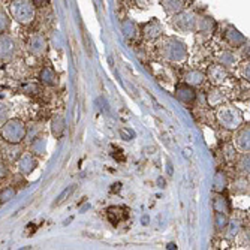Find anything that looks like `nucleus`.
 Segmentation results:
<instances>
[{
  "mask_svg": "<svg viewBox=\"0 0 250 250\" xmlns=\"http://www.w3.org/2000/svg\"><path fill=\"white\" fill-rule=\"evenodd\" d=\"M45 146H47V141L42 136H38V138L33 140L32 143V154H36V156H42L45 153Z\"/></svg>",
  "mask_w": 250,
  "mask_h": 250,
  "instance_id": "f8f14e48",
  "label": "nucleus"
},
{
  "mask_svg": "<svg viewBox=\"0 0 250 250\" xmlns=\"http://www.w3.org/2000/svg\"><path fill=\"white\" fill-rule=\"evenodd\" d=\"M20 53L18 42L8 33L0 35V60L2 62H12L17 59Z\"/></svg>",
  "mask_w": 250,
  "mask_h": 250,
  "instance_id": "20e7f679",
  "label": "nucleus"
},
{
  "mask_svg": "<svg viewBox=\"0 0 250 250\" xmlns=\"http://www.w3.org/2000/svg\"><path fill=\"white\" fill-rule=\"evenodd\" d=\"M39 78L43 84H47V85H56L57 84V75L51 67H43Z\"/></svg>",
  "mask_w": 250,
  "mask_h": 250,
  "instance_id": "9b49d317",
  "label": "nucleus"
},
{
  "mask_svg": "<svg viewBox=\"0 0 250 250\" xmlns=\"http://www.w3.org/2000/svg\"><path fill=\"white\" fill-rule=\"evenodd\" d=\"M217 119L226 129H237L243 123L241 112L232 105H223L217 112Z\"/></svg>",
  "mask_w": 250,
  "mask_h": 250,
  "instance_id": "7ed1b4c3",
  "label": "nucleus"
},
{
  "mask_svg": "<svg viewBox=\"0 0 250 250\" xmlns=\"http://www.w3.org/2000/svg\"><path fill=\"white\" fill-rule=\"evenodd\" d=\"M129 217V210L125 207H111L108 208V219L111 223L117 225L119 222H123Z\"/></svg>",
  "mask_w": 250,
  "mask_h": 250,
  "instance_id": "6e6552de",
  "label": "nucleus"
},
{
  "mask_svg": "<svg viewBox=\"0 0 250 250\" xmlns=\"http://www.w3.org/2000/svg\"><path fill=\"white\" fill-rule=\"evenodd\" d=\"M17 195V190L12 188V186H6L3 188L2 190H0V204H6L9 202L11 199H14Z\"/></svg>",
  "mask_w": 250,
  "mask_h": 250,
  "instance_id": "ddd939ff",
  "label": "nucleus"
},
{
  "mask_svg": "<svg viewBox=\"0 0 250 250\" xmlns=\"http://www.w3.org/2000/svg\"><path fill=\"white\" fill-rule=\"evenodd\" d=\"M208 77L214 84H222L226 80V77H228V74H226L222 66H211L208 69Z\"/></svg>",
  "mask_w": 250,
  "mask_h": 250,
  "instance_id": "9d476101",
  "label": "nucleus"
},
{
  "mask_svg": "<svg viewBox=\"0 0 250 250\" xmlns=\"http://www.w3.org/2000/svg\"><path fill=\"white\" fill-rule=\"evenodd\" d=\"M175 96L181 101V102H185V104H190L192 101H195V92L192 90L190 85H178L177 90H175Z\"/></svg>",
  "mask_w": 250,
  "mask_h": 250,
  "instance_id": "1a4fd4ad",
  "label": "nucleus"
},
{
  "mask_svg": "<svg viewBox=\"0 0 250 250\" xmlns=\"http://www.w3.org/2000/svg\"><path fill=\"white\" fill-rule=\"evenodd\" d=\"M249 136H250L249 125L247 126H243L241 129H238L237 136H235V140H234V147H237L241 153H249V150H250Z\"/></svg>",
  "mask_w": 250,
  "mask_h": 250,
  "instance_id": "0eeeda50",
  "label": "nucleus"
},
{
  "mask_svg": "<svg viewBox=\"0 0 250 250\" xmlns=\"http://www.w3.org/2000/svg\"><path fill=\"white\" fill-rule=\"evenodd\" d=\"M17 165H18V171H20L22 175H29V174H32V172L36 169L38 161H36L35 154L26 153V154H22V156L18 159Z\"/></svg>",
  "mask_w": 250,
  "mask_h": 250,
  "instance_id": "39448f33",
  "label": "nucleus"
},
{
  "mask_svg": "<svg viewBox=\"0 0 250 250\" xmlns=\"http://www.w3.org/2000/svg\"><path fill=\"white\" fill-rule=\"evenodd\" d=\"M0 135L8 144H20L27 135V127L20 119H11L3 123Z\"/></svg>",
  "mask_w": 250,
  "mask_h": 250,
  "instance_id": "f03ea898",
  "label": "nucleus"
},
{
  "mask_svg": "<svg viewBox=\"0 0 250 250\" xmlns=\"http://www.w3.org/2000/svg\"><path fill=\"white\" fill-rule=\"evenodd\" d=\"M29 51L38 57L43 56L45 51H47V39H45L41 33L32 35L29 39Z\"/></svg>",
  "mask_w": 250,
  "mask_h": 250,
  "instance_id": "423d86ee",
  "label": "nucleus"
},
{
  "mask_svg": "<svg viewBox=\"0 0 250 250\" xmlns=\"http://www.w3.org/2000/svg\"><path fill=\"white\" fill-rule=\"evenodd\" d=\"M228 208H229L228 201H226L223 196L217 195L216 199H214V211H216V213H225Z\"/></svg>",
  "mask_w": 250,
  "mask_h": 250,
  "instance_id": "2eb2a0df",
  "label": "nucleus"
},
{
  "mask_svg": "<svg viewBox=\"0 0 250 250\" xmlns=\"http://www.w3.org/2000/svg\"><path fill=\"white\" fill-rule=\"evenodd\" d=\"M244 156L241 157V161H240V164L237 165V168H238V171L241 172V175L243 177H246V175H249V153H243Z\"/></svg>",
  "mask_w": 250,
  "mask_h": 250,
  "instance_id": "f3484780",
  "label": "nucleus"
},
{
  "mask_svg": "<svg viewBox=\"0 0 250 250\" xmlns=\"http://www.w3.org/2000/svg\"><path fill=\"white\" fill-rule=\"evenodd\" d=\"M9 27H11V20H9L6 11L0 8V35L6 33L9 30Z\"/></svg>",
  "mask_w": 250,
  "mask_h": 250,
  "instance_id": "4468645a",
  "label": "nucleus"
},
{
  "mask_svg": "<svg viewBox=\"0 0 250 250\" xmlns=\"http://www.w3.org/2000/svg\"><path fill=\"white\" fill-rule=\"evenodd\" d=\"M186 81H188V84H190V85H199V84H202V81H204V75H202L201 72H198V71H190V72L186 75Z\"/></svg>",
  "mask_w": 250,
  "mask_h": 250,
  "instance_id": "dca6fc26",
  "label": "nucleus"
},
{
  "mask_svg": "<svg viewBox=\"0 0 250 250\" xmlns=\"http://www.w3.org/2000/svg\"><path fill=\"white\" fill-rule=\"evenodd\" d=\"M8 175H9V169L6 167V164L0 161V181H3Z\"/></svg>",
  "mask_w": 250,
  "mask_h": 250,
  "instance_id": "a211bd4d",
  "label": "nucleus"
},
{
  "mask_svg": "<svg viewBox=\"0 0 250 250\" xmlns=\"http://www.w3.org/2000/svg\"><path fill=\"white\" fill-rule=\"evenodd\" d=\"M43 2H47V0H33V3H35V5H42Z\"/></svg>",
  "mask_w": 250,
  "mask_h": 250,
  "instance_id": "6ab92c4d",
  "label": "nucleus"
},
{
  "mask_svg": "<svg viewBox=\"0 0 250 250\" xmlns=\"http://www.w3.org/2000/svg\"><path fill=\"white\" fill-rule=\"evenodd\" d=\"M12 18L22 26H27L35 20L33 0H12L9 6Z\"/></svg>",
  "mask_w": 250,
  "mask_h": 250,
  "instance_id": "f257e3e1",
  "label": "nucleus"
}]
</instances>
